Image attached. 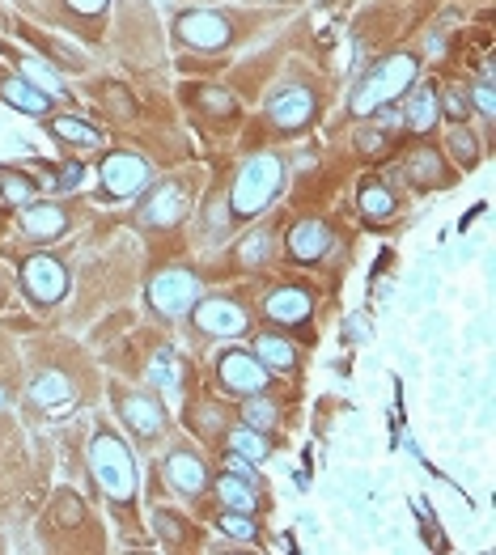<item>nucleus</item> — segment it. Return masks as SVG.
<instances>
[{
  "label": "nucleus",
  "mask_w": 496,
  "mask_h": 555,
  "mask_svg": "<svg viewBox=\"0 0 496 555\" xmlns=\"http://www.w3.org/2000/svg\"><path fill=\"white\" fill-rule=\"evenodd\" d=\"M268 115H272V123H280V128H301V123H310V115H314V94L301 85L280 89V94L268 102Z\"/></svg>",
  "instance_id": "11"
},
{
  "label": "nucleus",
  "mask_w": 496,
  "mask_h": 555,
  "mask_svg": "<svg viewBox=\"0 0 496 555\" xmlns=\"http://www.w3.org/2000/svg\"><path fill=\"white\" fill-rule=\"evenodd\" d=\"M77 178H81V166H64V178H60V187H77Z\"/></svg>",
  "instance_id": "39"
},
{
  "label": "nucleus",
  "mask_w": 496,
  "mask_h": 555,
  "mask_svg": "<svg viewBox=\"0 0 496 555\" xmlns=\"http://www.w3.org/2000/svg\"><path fill=\"white\" fill-rule=\"evenodd\" d=\"M51 136L68 140V145H81V149H98L102 140H106L98 128H90V123H81V119H68V115L51 119Z\"/></svg>",
  "instance_id": "18"
},
{
  "label": "nucleus",
  "mask_w": 496,
  "mask_h": 555,
  "mask_svg": "<svg viewBox=\"0 0 496 555\" xmlns=\"http://www.w3.org/2000/svg\"><path fill=\"white\" fill-rule=\"evenodd\" d=\"M454 153L463 157V161H475V145H471V140H463V132H454Z\"/></svg>",
  "instance_id": "36"
},
{
  "label": "nucleus",
  "mask_w": 496,
  "mask_h": 555,
  "mask_svg": "<svg viewBox=\"0 0 496 555\" xmlns=\"http://www.w3.org/2000/svg\"><path fill=\"white\" fill-rule=\"evenodd\" d=\"M446 115H454V119H463V115H467L463 94H450V98H446Z\"/></svg>",
  "instance_id": "37"
},
{
  "label": "nucleus",
  "mask_w": 496,
  "mask_h": 555,
  "mask_svg": "<svg viewBox=\"0 0 496 555\" xmlns=\"http://www.w3.org/2000/svg\"><path fill=\"white\" fill-rule=\"evenodd\" d=\"M407 174H412V183H420V187H441L446 183V174H441V157L433 153V149H416L412 157H407Z\"/></svg>",
  "instance_id": "21"
},
{
  "label": "nucleus",
  "mask_w": 496,
  "mask_h": 555,
  "mask_svg": "<svg viewBox=\"0 0 496 555\" xmlns=\"http://www.w3.org/2000/svg\"><path fill=\"white\" fill-rule=\"evenodd\" d=\"M157 530H162V534H166L170 543H179V526H174V522H170L166 513H157Z\"/></svg>",
  "instance_id": "38"
},
{
  "label": "nucleus",
  "mask_w": 496,
  "mask_h": 555,
  "mask_svg": "<svg viewBox=\"0 0 496 555\" xmlns=\"http://www.w3.org/2000/svg\"><path fill=\"white\" fill-rule=\"evenodd\" d=\"M0 94H5V102L13 106V111H26V115H47V106H51L43 89H34L26 77L5 81V85H0Z\"/></svg>",
  "instance_id": "17"
},
{
  "label": "nucleus",
  "mask_w": 496,
  "mask_h": 555,
  "mask_svg": "<svg viewBox=\"0 0 496 555\" xmlns=\"http://www.w3.org/2000/svg\"><path fill=\"white\" fill-rule=\"evenodd\" d=\"M166 479H170L179 492H187V496H200V492L208 488L204 462H200L196 454H187V450H174V454L166 458Z\"/></svg>",
  "instance_id": "14"
},
{
  "label": "nucleus",
  "mask_w": 496,
  "mask_h": 555,
  "mask_svg": "<svg viewBox=\"0 0 496 555\" xmlns=\"http://www.w3.org/2000/svg\"><path fill=\"white\" fill-rule=\"evenodd\" d=\"M187 212V191L179 183H162V187H153L149 191V200L140 204V221L145 225H162L170 229L174 221H179Z\"/></svg>",
  "instance_id": "10"
},
{
  "label": "nucleus",
  "mask_w": 496,
  "mask_h": 555,
  "mask_svg": "<svg viewBox=\"0 0 496 555\" xmlns=\"http://www.w3.org/2000/svg\"><path fill=\"white\" fill-rule=\"evenodd\" d=\"M119 411H123V420H128V428L136 437H157L166 428V407L157 399H149V395H128Z\"/></svg>",
  "instance_id": "13"
},
{
  "label": "nucleus",
  "mask_w": 496,
  "mask_h": 555,
  "mask_svg": "<svg viewBox=\"0 0 496 555\" xmlns=\"http://www.w3.org/2000/svg\"><path fill=\"white\" fill-rule=\"evenodd\" d=\"M229 450L234 454H242V458H251V462H259V458H268V437L259 433V428H251V424H242V428H229Z\"/></svg>",
  "instance_id": "23"
},
{
  "label": "nucleus",
  "mask_w": 496,
  "mask_h": 555,
  "mask_svg": "<svg viewBox=\"0 0 496 555\" xmlns=\"http://www.w3.org/2000/svg\"><path fill=\"white\" fill-rule=\"evenodd\" d=\"M68 9H77V13H102L106 9V0H68Z\"/></svg>",
  "instance_id": "35"
},
{
  "label": "nucleus",
  "mask_w": 496,
  "mask_h": 555,
  "mask_svg": "<svg viewBox=\"0 0 496 555\" xmlns=\"http://www.w3.org/2000/svg\"><path fill=\"white\" fill-rule=\"evenodd\" d=\"M204 106H208V111H217V115H225V111H234V98H229V94H221V89H204Z\"/></svg>",
  "instance_id": "33"
},
{
  "label": "nucleus",
  "mask_w": 496,
  "mask_h": 555,
  "mask_svg": "<svg viewBox=\"0 0 496 555\" xmlns=\"http://www.w3.org/2000/svg\"><path fill=\"white\" fill-rule=\"evenodd\" d=\"M22 77H26L34 89H43V94H64L60 77H51L47 64H39V60H26V64H22Z\"/></svg>",
  "instance_id": "28"
},
{
  "label": "nucleus",
  "mask_w": 496,
  "mask_h": 555,
  "mask_svg": "<svg viewBox=\"0 0 496 555\" xmlns=\"http://www.w3.org/2000/svg\"><path fill=\"white\" fill-rule=\"evenodd\" d=\"M268 318L272 322H285V327H297V322H306L310 318V293H301V289H276L268 297Z\"/></svg>",
  "instance_id": "16"
},
{
  "label": "nucleus",
  "mask_w": 496,
  "mask_h": 555,
  "mask_svg": "<svg viewBox=\"0 0 496 555\" xmlns=\"http://www.w3.org/2000/svg\"><path fill=\"white\" fill-rule=\"evenodd\" d=\"M331 250V229L323 221H297L289 229V255L297 263H314V259H323Z\"/></svg>",
  "instance_id": "12"
},
{
  "label": "nucleus",
  "mask_w": 496,
  "mask_h": 555,
  "mask_svg": "<svg viewBox=\"0 0 496 555\" xmlns=\"http://www.w3.org/2000/svg\"><path fill=\"white\" fill-rule=\"evenodd\" d=\"M361 212H365V217H374V221H386L395 212L391 191H386L382 183H365L361 187Z\"/></svg>",
  "instance_id": "25"
},
{
  "label": "nucleus",
  "mask_w": 496,
  "mask_h": 555,
  "mask_svg": "<svg viewBox=\"0 0 496 555\" xmlns=\"http://www.w3.org/2000/svg\"><path fill=\"white\" fill-rule=\"evenodd\" d=\"M255 356L268 369H289L293 361H297V352H293V344L289 339H280V335H259L255 339Z\"/></svg>",
  "instance_id": "22"
},
{
  "label": "nucleus",
  "mask_w": 496,
  "mask_h": 555,
  "mask_svg": "<svg viewBox=\"0 0 496 555\" xmlns=\"http://www.w3.org/2000/svg\"><path fill=\"white\" fill-rule=\"evenodd\" d=\"M64 225H68V217H64V208L60 204H30V208H22V229L34 238V242H51V238H60L64 234Z\"/></svg>",
  "instance_id": "15"
},
{
  "label": "nucleus",
  "mask_w": 496,
  "mask_h": 555,
  "mask_svg": "<svg viewBox=\"0 0 496 555\" xmlns=\"http://www.w3.org/2000/svg\"><path fill=\"white\" fill-rule=\"evenodd\" d=\"M242 424H251V428H259V433H268V428H276V407L268 399H255L251 395V403L242 407Z\"/></svg>",
  "instance_id": "27"
},
{
  "label": "nucleus",
  "mask_w": 496,
  "mask_h": 555,
  "mask_svg": "<svg viewBox=\"0 0 496 555\" xmlns=\"http://www.w3.org/2000/svg\"><path fill=\"white\" fill-rule=\"evenodd\" d=\"M0 191H5V200L9 204H34V183H26V178H17V174H9L5 183H0Z\"/></svg>",
  "instance_id": "30"
},
{
  "label": "nucleus",
  "mask_w": 496,
  "mask_h": 555,
  "mask_svg": "<svg viewBox=\"0 0 496 555\" xmlns=\"http://www.w3.org/2000/svg\"><path fill=\"white\" fill-rule=\"evenodd\" d=\"M221 530L229 534V539H242V543H251L255 539V526H251V513H225L221 517Z\"/></svg>",
  "instance_id": "29"
},
{
  "label": "nucleus",
  "mask_w": 496,
  "mask_h": 555,
  "mask_svg": "<svg viewBox=\"0 0 496 555\" xmlns=\"http://www.w3.org/2000/svg\"><path fill=\"white\" fill-rule=\"evenodd\" d=\"M378 145H382V132H374V128H369V132L361 136V149H369V153H374Z\"/></svg>",
  "instance_id": "40"
},
{
  "label": "nucleus",
  "mask_w": 496,
  "mask_h": 555,
  "mask_svg": "<svg viewBox=\"0 0 496 555\" xmlns=\"http://www.w3.org/2000/svg\"><path fill=\"white\" fill-rule=\"evenodd\" d=\"M416 85V60L412 56H386L374 73L361 81V89L352 94V111L357 115H374L386 102H399V94Z\"/></svg>",
  "instance_id": "3"
},
{
  "label": "nucleus",
  "mask_w": 496,
  "mask_h": 555,
  "mask_svg": "<svg viewBox=\"0 0 496 555\" xmlns=\"http://www.w3.org/2000/svg\"><path fill=\"white\" fill-rule=\"evenodd\" d=\"M149 382L153 386H162V390H174L179 386V361H174V352L162 348L153 356V365H149Z\"/></svg>",
  "instance_id": "26"
},
{
  "label": "nucleus",
  "mask_w": 496,
  "mask_h": 555,
  "mask_svg": "<svg viewBox=\"0 0 496 555\" xmlns=\"http://www.w3.org/2000/svg\"><path fill=\"white\" fill-rule=\"evenodd\" d=\"M68 395H73V386H68L64 373H43V378L30 386V399L39 403V407H51V411L64 407V403H68Z\"/></svg>",
  "instance_id": "19"
},
{
  "label": "nucleus",
  "mask_w": 496,
  "mask_h": 555,
  "mask_svg": "<svg viewBox=\"0 0 496 555\" xmlns=\"http://www.w3.org/2000/svg\"><path fill=\"white\" fill-rule=\"evenodd\" d=\"M221 382L234 390V395H259L263 386H268V365L259 361V356H251V352H225L221 356Z\"/></svg>",
  "instance_id": "7"
},
{
  "label": "nucleus",
  "mask_w": 496,
  "mask_h": 555,
  "mask_svg": "<svg viewBox=\"0 0 496 555\" xmlns=\"http://www.w3.org/2000/svg\"><path fill=\"white\" fill-rule=\"evenodd\" d=\"M217 492H221V500L229 509H238V513H255V488L246 479H238V475H221L217 479Z\"/></svg>",
  "instance_id": "24"
},
{
  "label": "nucleus",
  "mask_w": 496,
  "mask_h": 555,
  "mask_svg": "<svg viewBox=\"0 0 496 555\" xmlns=\"http://www.w3.org/2000/svg\"><path fill=\"white\" fill-rule=\"evenodd\" d=\"M229 22L221 13H208V9H196V13H183L179 17V39L191 43L196 51H217L229 43Z\"/></svg>",
  "instance_id": "8"
},
{
  "label": "nucleus",
  "mask_w": 496,
  "mask_h": 555,
  "mask_svg": "<svg viewBox=\"0 0 496 555\" xmlns=\"http://www.w3.org/2000/svg\"><path fill=\"white\" fill-rule=\"evenodd\" d=\"M441 115V106H437V94L433 89H416L412 102H407V128H416V132H429L433 123Z\"/></svg>",
  "instance_id": "20"
},
{
  "label": "nucleus",
  "mask_w": 496,
  "mask_h": 555,
  "mask_svg": "<svg viewBox=\"0 0 496 555\" xmlns=\"http://www.w3.org/2000/svg\"><path fill=\"white\" fill-rule=\"evenodd\" d=\"M475 106H480V111L492 119L496 106H492V77H488V73H484V81H480V85H475Z\"/></svg>",
  "instance_id": "34"
},
{
  "label": "nucleus",
  "mask_w": 496,
  "mask_h": 555,
  "mask_svg": "<svg viewBox=\"0 0 496 555\" xmlns=\"http://www.w3.org/2000/svg\"><path fill=\"white\" fill-rule=\"evenodd\" d=\"M225 471H229V475H238V479H246V483H255V475H251V458H242V454H234V450L225 454Z\"/></svg>",
  "instance_id": "31"
},
{
  "label": "nucleus",
  "mask_w": 496,
  "mask_h": 555,
  "mask_svg": "<svg viewBox=\"0 0 496 555\" xmlns=\"http://www.w3.org/2000/svg\"><path fill=\"white\" fill-rule=\"evenodd\" d=\"M22 284L39 306H51V301H60L68 293V267L60 259H51V255H34L22 267Z\"/></svg>",
  "instance_id": "6"
},
{
  "label": "nucleus",
  "mask_w": 496,
  "mask_h": 555,
  "mask_svg": "<svg viewBox=\"0 0 496 555\" xmlns=\"http://www.w3.org/2000/svg\"><path fill=\"white\" fill-rule=\"evenodd\" d=\"M196 297H200V280L191 272H183V267H170V272L149 280V306L157 314H166V318L187 314L191 306H196Z\"/></svg>",
  "instance_id": "4"
},
{
  "label": "nucleus",
  "mask_w": 496,
  "mask_h": 555,
  "mask_svg": "<svg viewBox=\"0 0 496 555\" xmlns=\"http://www.w3.org/2000/svg\"><path fill=\"white\" fill-rule=\"evenodd\" d=\"M90 467L102 483V492L111 500H132L136 496V458L115 433H94L90 441Z\"/></svg>",
  "instance_id": "2"
},
{
  "label": "nucleus",
  "mask_w": 496,
  "mask_h": 555,
  "mask_svg": "<svg viewBox=\"0 0 496 555\" xmlns=\"http://www.w3.org/2000/svg\"><path fill=\"white\" fill-rule=\"evenodd\" d=\"M268 250H272V242L263 238V234H251V242L242 246V259L246 263H255V259H268Z\"/></svg>",
  "instance_id": "32"
},
{
  "label": "nucleus",
  "mask_w": 496,
  "mask_h": 555,
  "mask_svg": "<svg viewBox=\"0 0 496 555\" xmlns=\"http://www.w3.org/2000/svg\"><path fill=\"white\" fill-rule=\"evenodd\" d=\"M280 187H285V166H280V157L276 153H255L238 170V183H234L229 204H234L238 217H255V212H263L276 200Z\"/></svg>",
  "instance_id": "1"
},
{
  "label": "nucleus",
  "mask_w": 496,
  "mask_h": 555,
  "mask_svg": "<svg viewBox=\"0 0 496 555\" xmlns=\"http://www.w3.org/2000/svg\"><path fill=\"white\" fill-rule=\"evenodd\" d=\"M149 183V161L136 153H111L102 161V191L111 200H132Z\"/></svg>",
  "instance_id": "5"
},
{
  "label": "nucleus",
  "mask_w": 496,
  "mask_h": 555,
  "mask_svg": "<svg viewBox=\"0 0 496 555\" xmlns=\"http://www.w3.org/2000/svg\"><path fill=\"white\" fill-rule=\"evenodd\" d=\"M196 327L204 335L234 339V335L246 331V310L238 306V301H229V297H212V301H204V306H196Z\"/></svg>",
  "instance_id": "9"
}]
</instances>
